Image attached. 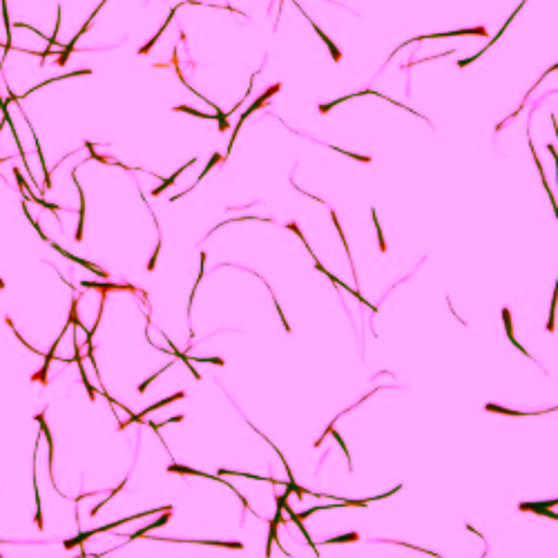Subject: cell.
<instances>
[{"mask_svg": "<svg viewBox=\"0 0 558 558\" xmlns=\"http://www.w3.org/2000/svg\"><path fill=\"white\" fill-rule=\"evenodd\" d=\"M50 243H52V248H54V250H56V253H60V255H63V257H67V259H70V261H76V263H81V266H85V268H87V271H92V273H96V275H99V277H107V273H105V271H101V268H99V266H94V263H90V261H85V259H81V257H76V255H70V253H67V250H65V248H60V246H58V243H54V241H50Z\"/></svg>", "mask_w": 558, "mask_h": 558, "instance_id": "cell-1", "label": "cell"}, {"mask_svg": "<svg viewBox=\"0 0 558 558\" xmlns=\"http://www.w3.org/2000/svg\"><path fill=\"white\" fill-rule=\"evenodd\" d=\"M487 36V29L484 27H474V29H458V32H447V34H429V36H420L418 40H425V38H449V36Z\"/></svg>", "mask_w": 558, "mask_h": 558, "instance_id": "cell-2", "label": "cell"}, {"mask_svg": "<svg viewBox=\"0 0 558 558\" xmlns=\"http://www.w3.org/2000/svg\"><path fill=\"white\" fill-rule=\"evenodd\" d=\"M170 516H172V509H165V514H163V516L157 520V523L148 525V527H145V529H139V531H134L130 538H132V541H134V538H143V536H145V533H148V531H152V529H159V527H163V525H165V523H168V520H170Z\"/></svg>", "mask_w": 558, "mask_h": 558, "instance_id": "cell-3", "label": "cell"}, {"mask_svg": "<svg viewBox=\"0 0 558 558\" xmlns=\"http://www.w3.org/2000/svg\"><path fill=\"white\" fill-rule=\"evenodd\" d=\"M502 322H505V330H507V337H509V342H511V344L516 346L518 351H523V355H529V353H527L525 348H523V346H520L518 342H516V337H514V326H511V313H509L507 308L502 310ZM529 358H531V355H529Z\"/></svg>", "mask_w": 558, "mask_h": 558, "instance_id": "cell-4", "label": "cell"}, {"mask_svg": "<svg viewBox=\"0 0 558 558\" xmlns=\"http://www.w3.org/2000/svg\"><path fill=\"white\" fill-rule=\"evenodd\" d=\"M277 90H279V85H273V87H271V90H268V92H266V94H261V96H259V99H257V101L253 103V105H250V107H248V112H243V114H241V123H243V121H246V119H248V114H253V112H255V109H259V107L263 105V103H266L268 99H271V96H273V94H275V92H277Z\"/></svg>", "mask_w": 558, "mask_h": 558, "instance_id": "cell-5", "label": "cell"}, {"mask_svg": "<svg viewBox=\"0 0 558 558\" xmlns=\"http://www.w3.org/2000/svg\"><path fill=\"white\" fill-rule=\"evenodd\" d=\"M194 163H197V159H190V161H188L186 165H183V168H179V170H176V172H174L172 176H170V179H165V181L161 183V186H159V188H154V190H152V194H154V197H159V194H161V192H163V190H165V188H170V186H172V183L176 181V176H179V174L183 172V170H186V168H190V165H194Z\"/></svg>", "mask_w": 558, "mask_h": 558, "instance_id": "cell-6", "label": "cell"}, {"mask_svg": "<svg viewBox=\"0 0 558 558\" xmlns=\"http://www.w3.org/2000/svg\"><path fill=\"white\" fill-rule=\"evenodd\" d=\"M520 509H523V511H533V514H541V516H545V518H551V520H556L558 516H556V511H549L547 507H543L541 502H536V505H529V502H525V505H520Z\"/></svg>", "mask_w": 558, "mask_h": 558, "instance_id": "cell-7", "label": "cell"}, {"mask_svg": "<svg viewBox=\"0 0 558 558\" xmlns=\"http://www.w3.org/2000/svg\"><path fill=\"white\" fill-rule=\"evenodd\" d=\"M313 27H315V32L320 34V38H322V40H324V42H326V45H328V50H330V56H333V60H340V58H342V52H340V50H337V47L333 45V40H330L328 36L324 34V32H322V29L317 27V25H313Z\"/></svg>", "mask_w": 558, "mask_h": 558, "instance_id": "cell-8", "label": "cell"}, {"mask_svg": "<svg viewBox=\"0 0 558 558\" xmlns=\"http://www.w3.org/2000/svg\"><path fill=\"white\" fill-rule=\"evenodd\" d=\"M353 541H360V533H344V536H337V538H328L326 545H335V543H353Z\"/></svg>", "mask_w": 558, "mask_h": 558, "instance_id": "cell-9", "label": "cell"}, {"mask_svg": "<svg viewBox=\"0 0 558 558\" xmlns=\"http://www.w3.org/2000/svg\"><path fill=\"white\" fill-rule=\"evenodd\" d=\"M174 109H179V112H188V114H192V116H199V119H212V114H204V112H199V109L188 107V105H176Z\"/></svg>", "mask_w": 558, "mask_h": 558, "instance_id": "cell-10", "label": "cell"}, {"mask_svg": "<svg viewBox=\"0 0 558 558\" xmlns=\"http://www.w3.org/2000/svg\"><path fill=\"white\" fill-rule=\"evenodd\" d=\"M328 431H330V433H333V438L337 440V444H340V447H342V449H344V453H346V460H348V469H351V453H348V449H346V444H344V440H342V435H340V433H337V431H335V429H333V427H330V429H328Z\"/></svg>", "mask_w": 558, "mask_h": 558, "instance_id": "cell-11", "label": "cell"}, {"mask_svg": "<svg viewBox=\"0 0 558 558\" xmlns=\"http://www.w3.org/2000/svg\"><path fill=\"white\" fill-rule=\"evenodd\" d=\"M219 161H224V157H221V154H212V159H210V161H208L206 170H204V172L199 174V179H197V181H201V179H204V176H206V174H208V172H210V170H212V165H217Z\"/></svg>", "mask_w": 558, "mask_h": 558, "instance_id": "cell-12", "label": "cell"}, {"mask_svg": "<svg viewBox=\"0 0 558 558\" xmlns=\"http://www.w3.org/2000/svg\"><path fill=\"white\" fill-rule=\"evenodd\" d=\"M371 212H373V224H375V230H377V239H380V250H382V253H386V241H384V237H382V230H380V224H377L375 210H371Z\"/></svg>", "mask_w": 558, "mask_h": 558, "instance_id": "cell-13", "label": "cell"}, {"mask_svg": "<svg viewBox=\"0 0 558 558\" xmlns=\"http://www.w3.org/2000/svg\"><path fill=\"white\" fill-rule=\"evenodd\" d=\"M554 315H556V293L551 297V310H549V324H547V330H554L556 324H554Z\"/></svg>", "mask_w": 558, "mask_h": 558, "instance_id": "cell-14", "label": "cell"}, {"mask_svg": "<svg viewBox=\"0 0 558 558\" xmlns=\"http://www.w3.org/2000/svg\"><path fill=\"white\" fill-rule=\"evenodd\" d=\"M204 263H206V255H201V271H199V277H197V284H194V291H197V286H199V281L204 279ZM192 291V293H194ZM194 302V297H190V304H188V313H190V306H192Z\"/></svg>", "mask_w": 558, "mask_h": 558, "instance_id": "cell-15", "label": "cell"}, {"mask_svg": "<svg viewBox=\"0 0 558 558\" xmlns=\"http://www.w3.org/2000/svg\"><path fill=\"white\" fill-rule=\"evenodd\" d=\"M165 369H170V366H163V369H161V371H165ZM161 371H159V373H161ZM159 373H154V375H152L150 380H145V382H143V384H141V386H139V393H143V391H145V389H148V386L152 384V380H154V377L159 375Z\"/></svg>", "mask_w": 558, "mask_h": 558, "instance_id": "cell-16", "label": "cell"}, {"mask_svg": "<svg viewBox=\"0 0 558 558\" xmlns=\"http://www.w3.org/2000/svg\"><path fill=\"white\" fill-rule=\"evenodd\" d=\"M159 248H161V241H159V246L154 250V255H152V259H150V266H148V271H154V266H157V257H159Z\"/></svg>", "mask_w": 558, "mask_h": 558, "instance_id": "cell-17", "label": "cell"}]
</instances>
